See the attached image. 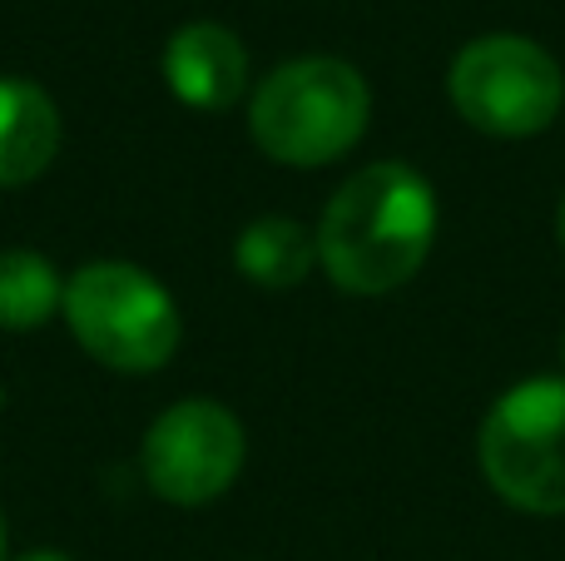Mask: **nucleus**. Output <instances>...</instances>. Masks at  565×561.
Returning a JSON list of instances; mask_svg holds the SVG:
<instances>
[{"label":"nucleus","instance_id":"1","mask_svg":"<svg viewBox=\"0 0 565 561\" xmlns=\"http://www.w3.org/2000/svg\"><path fill=\"white\" fill-rule=\"evenodd\" d=\"M318 264L342 294L382 298L412 284L437 244V194L402 159L342 179L318 219Z\"/></svg>","mask_w":565,"mask_h":561},{"label":"nucleus","instance_id":"2","mask_svg":"<svg viewBox=\"0 0 565 561\" xmlns=\"http://www.w3.org/2000/svg\"><path fill=\"white\" fill-rule=\"evenodd\" d=\"M372 119V89L358 65L338 55H302L258 80L248 99L254 145L274 165L318 169L342 159Z\"/></svg>","mask_w":565,"mask_h":561},{"label":"nucleus","instance_id":"3","mask_svg":"<svg viewBox=\"0 0 565 561\" xmlns=\"http://www.w3.org/2000/svg\"><path fill=\"white\" fill-rule=\"evenodd\" d=\"M65 324L95 363L115 373H159L179 348V304L139 264L99 258L65 278Z\"/></svg>","mask_w":565,"mask_h":561},{"label":"nucleus","instance_id":"4","mask_svg":"<svg viewBox=\"0 0 565 561\" xmlns=\"http://www.w3.org/2000/svg\"><path fill=\"white\" fill-rule=\"evenodd\" d=\"M481 477L531 517H565V378L507 388L477 433Z\"/></svg>","mask_w":565,"mask_h":561},{"label":"nucleus","instance_id":"5","mask_svg":"<svg viewBox=\"0 0 565 561\" xmlns=\"http://www.w3.org/2000/svg\"><path fill=\"white\" fill-rule=\"evenodd\" d=\"M447 95L471 129L497 139H531L565 109V70L526 35H477L451 60Z\"/></svg>","mask_w":565,"mask_h":561},{"label":"nucleus","instance_id":"6","mask_svg":"<svg viewBox=\"0 0 565 561\" xmlns=\"http://www.w3.org/2000/svg\"><path fill=\"white\" fill-rule=\"evenodd\" d=\"M248 457L244 423L214 398H179L149 423L139 467L154 497L174 507H204L238 483Z\"/></svg>","mask_w":565,"mask_h":561},{"label":"nucleus","instance_id":"7","mask_svg":"<svg viewBox=\"0 0 565 561\" xmlns=\"http://www.w3.org/2000/svg\"><path fill=\"white\" fill-rule=\"evenodd\" d=\"M164 85L174 89L179 105L218 115V109L238 105L248 89V50L228 25L214 20H189L169 35L164 45Z\"/></svg>","mask_w":565,"mask_h":561},{"label":"nucleus","instance_id":"8","mask_svg":"<svg viewBox=\"0 0 565 561\" xmlns=\"http://www.w3.org/2000/svg\"><path fill=\"white\" fill-rule=\"evenodd\" d=\"M60 155V109L35 80L0 75V189L40 179Z\"/></svg>","mask_w":565,"mask_h":561},{"label":"nucleus","instance_id":"9","mask_svg":"<svg viewBox=\"0 0 565 561\" xmlns=\"http://www.w3.org/2000/svg\"><path fill=\"white\" fill-rule=\"evenodd\" d=\"M318 264V239L288 214H264L238 229L234 268L258 288H298Z\"/></svg>","mask_w":565,"mask_h":561},{"label":"nucleus","instance_id":"10","mask_svg":"<svg viewBox=\"0 0 565 561\" xmlns=\"http://www.w3.org/2000/svg\"><path fill=\"white\" fill-rule=\"evenodd\" d=\"M65 308V278L35 248H0V328L30 334Z\"/></svg>","mask_w":565,"mask_h":561},{"label":"nucleus","instance_id":"11","mask_svg":"<svg viewBox=\"0 0 565 561\" xmlns=\"http://www.w3.org/2000/svg\"><path fill=\"white\" fill-rule=\"evenodd\" d=\"M10 561H75L70 552H60V547H35V552H25V557H10Z\"/></svg>","mask_w":565,"mask_h":561},{"label":"nucleus","instance_id":"12","mask_svg":"<svg viewBox=\"0 0 565 561\" xmlns=\"http://www.w3.org/2000/svg\"><path fill=\"white\" fill-rule=\"evenodd\" d=\"M0 561H10V532H6V512H0Z\"/></svg>","mask_w":565,"mask_h":561},{"label":"nucleus","instance_id":"13","mask_svg":"<svg viewBox=\"0 0 565 561\" xmlns=\"http://www.w3.org/2000/svg\"><path fill=\"white\" fill-rule=\"evenodd\" d=\"M556 234H561V248H565V199H561V209H556Z\"/></svg>","mask_w":565,"mask_h":561},{"label":"nucleus","instance_id":"14","mask_svg":"<svg viewBox=\"0 0 565 561\" xmlns=\"http://www.w3.org/2000/svg\"><path fill=\"white\" fill-rule=\"evenodd\" d=\"M561 363H565V338H561Z\"/></svg>","mask_w":565,"mask_h":561}]
</instances>
